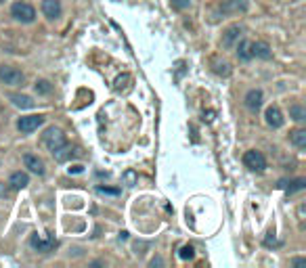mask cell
I'll list each match as a JSON object with an SVG mask.
<instances>
[{
    "label": "cell",
    "instance_id": "4fadbf2b",
    "mask_svg": "<svg viewBox=\"0 0 306 268\" xmlns=\"http://www.w3.org/2000/svg\"><path fill=\"white\" fill-rule=\"evenodd\" d=\"M306 186V180L304 178H296V180H279V189H285L287 193H296V191H302Z\"/></svg>",
    "mask_w": 306,
    "mask_h": 268
},
{
    "label": "cell",
    "instance_id": "cb8c5ba5",
    "mask_svg": "<svg viewBox=\"0 0 306 268\" xmlns=\"http://www.w3.org/2000/svg\"><path fill=\"white\" fill-rule=\"evenodd\" d=\"M7 193H9V189L5 186V182H0V197H7Z\"/></svg>",
    "mask_w": 306,
    "mask_h": 268
},
{
    "label": "cell",
    "instance_id": "e0dca14e",
    "mask_svg": "<svg viewBox=\"0 0 306 268\" xmlns=\"http://www.w3.org/2000/svg\"><path fill=\"white\" fill-rule=\"evenodd\" d=\"M11 101H13L15 107H21V109H32L34 107V101L26 95H11Z\"/></svg>",
    "mask_w": 306,
    "mask_h": 268
},
{
    "label": "cell",
    "instance_id": "484cf974",
    "mask_svg": "<svg viewBox=\"0 0 306 268\" xmlns=\"http://www.w3.org/2000/svg\"><path fill=\"white\" fill-rule=\"evenodd\" d=\"M0 3H5V0H0Z\"/></svg>",
    "mask_w": 306,
    "mask_h": 268
},
{
    "label": "cell",
    "instance_id": "d6986e66",
    "mask_svg": "<svg viewBox=\"0 0 306 268\" xmlns=\"http://www.w3.org/2000/svg\"><path fill=\"white\" fill-rule=\"evenodd\" d=\"M289 115H291V118L296 120V122H302V120L306 118V113H304V109L300 107V105H291V107H289Z\"/></svg>",
    "mask_w": 306,
    "mask_h": 268
},
{
    "label": "cell",
    "instance_id": "44dd1931",
    "mask_svg": "<svg viewBox=\"0 0 306 268\" xmlns=\"http://www.w3.org/2000/svg\"><path fill=\"white\" fill-rule=\"evenodd\" d=\"M179 255H181L183 260H191L193 255H195V249H193L191 245H185V247H181V253H179Z\"/></svg>",
    "mask_w": 306,
    "mask_h": 268
},
{
    "label": "cell",
    "instance_id": "52a82bcc",
    "mask_svg": "<svg viewBox=\"0 0 306 268\" xmlns=\"http://www.w3.org/2000/svg\"><path fill=\"white\" fill-rule=\"evenodd\" d=\"M42 13L46 19L55 21L57 17H61V3L59 0H42Z\"/></svg>",
    "mask_w": 306,
    "mask_h": 268
},
{
    "label": "cell",
    "instance_id": "8fae6325",
    "mask_svg": "<svg viewBox=\"0 0 306 268\" xmlns=\"http://www.w3.org/2000/svg\"><path fill=\"white\" fill-rule=\"evenodd\" d=\"M23 164H26V168H30L34 174H44V164H42V159H38L36 155H32V153H28V155H23Z\"/></svg>",
    "mask_w": 306,
    "mask_h": 268
},
{
    "label": "cell",
    "instance_id": "603a6c76",
    "mask_svg": "<svg viewBox=\"0 0 306 268\" xmlns=\"http://www.w3.org/2000/svg\"><path fill=\"white\" fill-rule=\"evenodd\" d=\"M97 191L99 193H107V195H117V193H120L117 189H107V186H97Z\"/></svg>",
    "mask_w": 306,
    "mask_h": 268
},
{
    "label": "cell",
    "instance_id": "30bf717a",
    "mask_svg": "<svg viewBox=\"0 0 306 268\" xmlns=\"http://www.w3.org/2000/svg\"><path fill=\"white\" fill-rule=\"evenodd\" d=\"M250 53L252 57H258V59H270L273 57L270 46L266 42H250Z\"/></svg>",
    "mask_w": 306,
    "mask_h": 268
},
{
    "label": "cell",
    "instance_id": "ac0fdd59",
    "mask_svg": "<svg viewBox=\"0 0 306 268\" xmlns=\"http://www.w3.org/2000/svg\"><path fill=\"white\" fill-rule=\"evenodd\" d=\"M237 55H239V59H243V61H250V59H252L250 42H248V40H241V42L237 44Z\"/></svg>",
    "mask_w": 306,
    "mask_h": 268
},
{
    "label": "cell",
    "instance_id": "277c9868",
    "mask_svg": "<svg viewBox=\"0 0 306 268\" xmlns=\"http://www.w3.org/2000/svg\"><path fill=\"white\" fill-rule=\"evenodd\" d=\"M243 164H245V168H250L254 172H262L266 168V159L260 151H248L243 155Z\"/></svg>",
    "mask_w": 306,
    "mask_h": 268
},
{
    "label": "cell",
    "instance_id": "ba28073f",
    "mask_svg": "<svg viewBox=\"0 0 306 268\" xmlns=\"http://www.w3.org/2000/svg\"><path fill=\"white\" fill-rule=\"evenodd\" d=\"M264 118H266V124L270 126V128H281L283 126V113H281V109L279 107H275V105H270V107L266 109V113H264Z\"/></svg>",
    "mask_w": 306,
    "mask_h": 268
},
{
    "label": "cell",
    "instance_id": "9a60e30c",
    "mask_svg": "<svg viewBox=\"0 0 306 268\" xmlns=\"http://www.w3.org/2000/svg\"><path fill=\"white\" fill-rule=\"evenodd\" d=\"M239 34H241V28H239V26H233V28H229V30L225 32V38H222V46H225V49H229V46H233V42L239 38Z\"/></svg>",
    "mask_w": 306,
    "mask_h": 268
},
{
    "label": "cell",
    "instance_id": "7402d4cb",
    "mask_svg": "<svg viewBox=\"0 0 306 268\" xmlns=\"http://www.w3.org/2000/svg\"><path fill=\"white\" fill-rule=\"evenodd\" d=\"M189 5H191V0H172V7H174L176 11H185Z\"/></svg>",
    "mask_w": 306,
    "mask_h": 268
},
{
    "label": "cell",
    "instance_id": "ffe728a7",
    "mask_svg": "<svg viewBox=\"0 0 306 268\" xmlns=\"http://www.w3.org/2000/svg\"><path fill=\"white\" fill-rule=\"evenodd\" d=\"M53 88H51V84L46 82V80H40V82H36V92H40V95H49Z\"/></svg>",
    "mask_w": 306,
    "mask_h": 268
},
{
    "label": "cell",
    "instance_id": "3957f363",
    "mask_svg": "<svg viewBox=\"0 0 306 268\" xmlns=\"http://www.w3.org/2000/svg\"><path fill=\"white\" fill-rule=\"evenodd\" d=\"M0 80H3L5 84H9V86H17V84H23L26 76H23L21 69H17L13 65H3L0 67Z\"/></svg>",
    "mask_w": 306,
    "mask_h": 268
},
{
    "label": "cell",
    "instance_id": "2e32d148",
    "mask_svg": "<svg viewBox=\"0 0 306 268\" xmlns=\"http://www.w3.org/2000/svg\"><path fill=\"white\" fill-rule=\"evenodd\" d=\"M289 141L296 145L298 149H306V130H302V128L293 130V132L289 134Z\"/></svg>",
    "mask_w": 306,
    "mask_h": 268
},
{
    "label": "cell",
    "instance_id": "5bb4252c",
    "mask_svg": "<svg viewBox=\"0 0 306 268\" xmlns=\"http://www.w3.org/2000/svg\"><path fill=\"white\" fill-rule=\"evenodd\" d=\"M13 189H26V186L30 184V176L26 172H15L13 176H11V182H9Z\"/></svg>",
    "mask_w": 306,
    "mask_h": 268
},
{
    "label": "cell",
    "instance_id": "7a4b0ae2",
    "mask_svg": "<svg viewBox=\"0 0 306 268\" xmlns=\"http://www.w3.org/2000/svg\"><path fill=\"white\" fill-rule=\"evenodd\" d=\"M11 15L21 23H32L34 19H36V11H34V7L28 5V3H15L13 7H11Z\"/></svg>",
    "mask_w": 306,
    "mask_h": 268
},
{
    "label": "cell",
    "instance_id": "9c48e42d",
    "mask_svg": "<svg viewBox=\"0 0 306 268\" xmlns=\"http://www.w3.org/2000/svg\"><path fill=\"white\" fill-rule=\"evenodd\" d=\"M245 9H248V3H245V0H225V3L220 5V11H222V13H227V15H231V13H243Z\"/></svg>",
    "mask_w": 306,
    "mask_h": 268
},
{
    "label": "cell",
    "instance_id": "5b68a950",
    "mask_svg": "<svg viewBox=\"0 0 306 268\" xmlns=\"http://www.w3.org/2000/svg\"><path fill=\"white\" fill-rule=\"evenodd\" d=\"M42 124H44V115H26V118H19L17 128L23 134H30L34 130H38Z\"/></svg>",
    "mask_w": 306,
    "mask_h": 268
},
{
    "label": "cell",
    "instance_id": "7c38bea8",
    "mask_svg": "<svg viewBox=\"0 0 306 268\" xmlns=\"http://www.w3.org/2000/svg\"><path fill=\"white\" fill-rule=\"evenodd\" d=\"M245 105H248L250 111H258L262 105V92L260 90H250L248 95H245Z\"/></svg>",
    "mask_w": 306,
    "mask_h": 268
},
{
    "label": "cell",
    "instance_id": "d4e9b609",
    "mask_svg": "<svg viewBox=\"0 0 306 268\" xmlns=\"http://www.w3.org/2000/svg\"><path fill=\"white\" fill-rule=\"evenodd\" d=\"M156 264L160 266V264H162V260H160V258H156V260H151V266H156Z\"/></svg>",
    "mask_w": 306,
    "mask_h": 268
},
{
    "label": "cell",
    "instance_id": "8992f818",
    "mask_svg": "<svg viewBox=\"0 0 306 268\" xmlns=\"http://www.w3.org/2000/svg\"><path fill=\"white\" fill-rule=\"evenodd\" d=\"M30 245H32L34 249H38V251L46 253V251H51V249L57 245V241H55L53 235H49V239H42V237H38V232H34V235L30 237Z\"/></svg>",
    "mask_w": 306,
    "mask_h": 268
},
{
    "label": "cell",
    "instance_id": "6da1fadb",
    "mask_svg": "<svg viewBox=\"0 0 306 268\" xmlns=\"http://www.w3.org/2000/svg\"><path fill=\"white\" fill-rule=\"evenodd\" d=\"M42 141H44L46 147H49V151L53 153V157H55L57 161H65V159H69L72 155H78V153H72V147L67 145L65 134L59 130V128H55V126L46 128V132L42 134ZM78 157H80V155H78Z\"/></svg>",
    "mask_w": 306,
    "mask_h": 268
}]
</instances>
